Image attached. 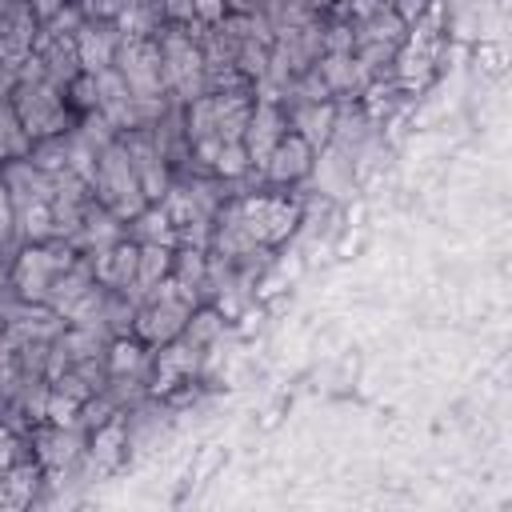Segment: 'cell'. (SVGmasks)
I'll return each mask as SVG.
<instances>
[{
	"mask_svg": "<svg viewBox=\"0 0 512 512\" xmlns=\"http://www.w3.org/2000/svg\"><path fill=\"white\" fill-rule=\"evenodd\" d=\"M476 68L488 72V76H500L504 72V48L496 40H480L476 44Z\"/></svg>",
	"mask_w": 512,
	"mask_h": 512,
	"instance_id": "2",
	"label": "cell"
},
{
	"mask_svg": "<svg viewBox=\"0 0 512 512\" xmlns=\"http://www.w3.org/2000/svg\"><path fill=\"white\" fill-rule=\"evenodd\" d=\"M316 156H320V148L312 140H304L296 128H284V136L272 144V152L256 168L260 184L264 188H280V192H296L316 172Z\"/></svg>",
	"mask_w": 512,
	"mask_h": 512,
	"instance_id": "1",
	"label": "cell"
}]
</instances>
